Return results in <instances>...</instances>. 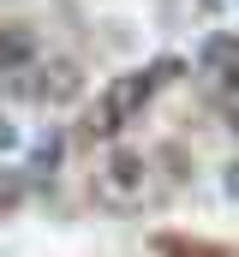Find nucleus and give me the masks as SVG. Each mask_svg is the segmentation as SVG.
Instances as JSON below:
<instances>
[{
    "label": "nucleus",
    "mask_w": 239,
    "mask_h": 257,
    "mask_svg": "<svg viewBox=\"0 0 239 257\" xmlns=\"http://www.w3.org/2000/svg\"><path fill=\"white\" fill-rule=\"evenodd\" d=\"M60 162H66V132H48L30 144V174H54Z\"/></svg>",
    "instance_id": "423d86ee"
},
{
    "label": "nucleus",
    "mask_w": 239,
    "mask_h": 257,
    "mask_svg": "<svg viewBox=\"0 0 239 257\" xmlns=\"http://www.w3.org/2000/svg\"><path fill=\"white\" fill-rule=\"evenodd\" d=\"M18 144H24V138H18V126L0 114V156H6V150H18Z\"/></svg>",
    "instance_id": "0eeeda50"
},
{
    "label": "nucleus",
    "mask_w": 239,
    "mask_h": 257,
    "mask_svg": "<svg viewBox=\"0 0 239 257\" xmlns=\"http://www.w3.org/2000/svg\"><path fill=\"white\" fill-rule=\"evenodd\" d=\"M197 72H227V84H233V96H239V30L203 36L197 42Z\"/></svg>",
    "instance_id": "39448f33"
},
{
    "label": "nucleus",
    "mask_w": 239,
    "mask_h": 257,
    "mask_svg": "<svg viewBox=\"0 0 239 257\" xmlns=\"http://www.w3.org/2000/svg\"><path fill=\"white\" fill-rule=\"evenodd\" d=\"M144 186H150V156L132 150V144H114L102 156V168H96V197L108 209H132L144 197Z\"/></svg>",
    "instance_id": "f03ea898"
},
{
    "label": "nucleus",
    "mask_w": 239,
    "mask_h": 257,
    "mask_svg": "<svg viewBox=\"0 0 239 257\" xmlns=\"http://www.w3.org/2000/svg\"><path fill=\"white\" fill-rule=\"evenodd\" d=\"M221 114H227V132L239 138V96H227V108H221Z\"/></svg>",
    "instance_id": "6e6552de"
},
{
    "label": "nucleus",
    "mask_w": 239,
    "mask_h": 257,
    "mask_svg": "<svg viewBox=\"0 0 239 257\" xmlns=\"http://www.w3.org/2000/svg\"><path fill=\"white\" fill-rule=\"evenodd\" d=\"M185 72V60H156V66H144V72H126V78H114L108 90H102V102H96V120H90V132H102V138H114L120 126H132L138 114H144V102L168 84V78H179Z\"/></svg>",
    "instance_id": "f257e3e1"
},
{
    "label": "nucleus",
    "mask_w": 239,
    "mask_h": 257,
    "mask_svg": "<svg viewBox=\"0 0 239 257\" xmlns=\"http://www.w3.org/2000/svg\"><path fill=\"white\" fill-rule=\"evenodd\" d=\"M78 90H84V78H78L72 60H42L36 72H30V102H54V108H66Z\"/></svg>",
    "instance_id": "20e7f679"
},
{
    "label": "nucleus",
    "mask_w": 239,
    "mask_h": 257,
    "mask_svg": "<svg viewBox=\"0 0 239 257\" xmlns=\"http://www.w3.org/2000/svg\"><path fill=\"white\" fill-rule=\"evenodd\" d=\"M221 186H227V197H239V162L227 168V180H221Z\"/></svg>",
    "instance_id": "1a4fd4ad"
},
{
    "label": "nucleus",
    "mask_w": 239,
    "mask_h": 257,
    "mask_svg": "<svg viewBox=\"0 0 239 257\" xmlns=\"http://www.w3.org/2000/svg\"><path fill=\"white\" fill-rule=\"evenodd\" d=\"M42 66V36L30 24H0V84H24Z\"/></svg>",
    "instance_id": "7ed1b4c3"
}]
</instances>
